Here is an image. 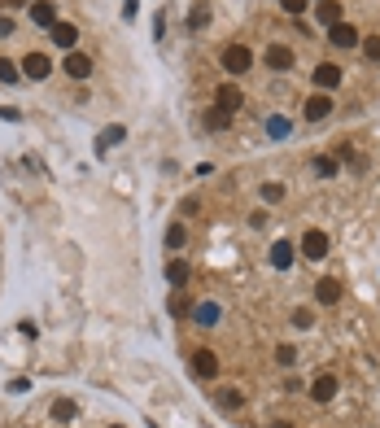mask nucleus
I'll list each match as a JSON object with an SVG mask.
<instances>
[{
    "mask_svg": "<svg viewBox=\"0 0 380 428\" xmlns=\"http://www.w3.org/2000/svg\"><path fill=\"white\" fill-rule=\"evenodd\" d=\"M219 315H223L219 302H197L192 306V323H202V328H214V323H219Z\"/></svg>",
    "mask_w": 380,
    "mask_h": 428,
    "instance_id": "ddd939ff",
    "label": "nucleus"
},
{
    "mask_svg": "<svg viewBox=\"0 0 380 428\" xmlns=\"http://www.w3.org/2000/svg\"><path fill=\"white\" fill-rule=\"evenodd\" d=\"M262 201H284V184H262Z\"/></svg>",
    "mask_w": 380,
    "mask_h": 428,
    "instance_id": "c85d7f7f",
    "label": "nucleus"
},
{
    "mask_svg": "<svg viewBox=\"0 0 380 428\" xmlns=\"http://www.w3.org/2000/svg\"><path fill=\"white\" fill-rule=\"evenodd\" d=\"M363 57H367V61H380V36H363Z\"/></svg>",
    "mask_w": 380,
    "mask_h": 428,
    "instance_id": "b1692460",
    "label": "nucleus"
},
{
    "mask_svg": "<svg viewBox=\"0 0 380 428\" xmlns=\"http://www.w3.org/2000/svg\"><path fill=\"white\" fill-rule=\"evenodd\" d=\"M70 79H88L92 75V57L88 53H66V66H61Z\"/></svg>",
    "mask_w": 380,
    "mask_h": 428,
    "instance_id": "9b49d317",
    "label": "nucleus"
},
{
    "mask_svg": "<svg viewBox=\"0 0 380 428\" xmlns=\"http://www.w3.org/2000/svg\"><path fill=\"white\" fill-rule=\"evenodd\" d=\"M192 376L214 381V376H219V354L214 350H192Z\"/></svg>",
    "mask_w": 380,
    "mask_h": 428,
    "instance_id": "39448f33",
    "label": "nucleus"
},
{
    "mask_svg": "<svg viewBox=\"0 0 380 428\" xmlns=\"http://www.w3.org/2000/svg\"><path fill=\"white\" fill-rule=\"evenodd\" d=\"M315 171H319V175H337V162H333V158H319Z\"/></svg>",
    "mask_w": 380,
    "mask_h": 428,
    "instance_id": "473e14b6",
    "label": "nucleus"
},
{
    "mask_svg": "<svg viewBox=\"0 0 380 428\" xmlns=\"http://www.w3.org/2000/svg\"><path fill=\"white\" fill-rule=\"evenodd\" d=\"M0 119H5V123H22V109H13V105H0Z\"/></svg>",
    "mask_w": 380,
    "mask_h": 428,
    "instance_id": "2f4dec72",
    "label": "nucleus"
},
{
    "mask_svg": "<svg viewBox=\"0 0 380 428\" xmlns=\"http://www.w3.org/2000/svg\"><path fill=\"white\" fill-rule=\"evenodd\" d=\"M315 18H319L324 26H337V22H345V13H341L337 0H319V5H315Z\"/></svg>",
    "mask_w": 380,
    "mask_h": 428,
    "instance_id": "4468645a",
    "label": "nucleus"
},
{
    "mask_svg": "<svg viewBox=\"0 0 380 428\" xmlns=\"http://www.w3.org/2000/svg\"><path fill=\"white\" fill-rule=\"evenodd\" d=\"M171 310H175V315H184V310H188V315H192V306L184 298H171Z\"/></svg>",
    "mask_w": 380,
    "mask_h": 428,
    "instance_id": "72a5a7b5",
    "label": "nucleus"
},
{
    "mask_svg": "<svg viewBox=\"0 0 380 428\" xmlns=\"http://www.w3.org/2000/svg\"><path fill=\"white\" fill-rule=\"evenodd\" d=\"M284 5V13H293V18H302V13L310 9V0H280Z\"/></svg>",
    "mask_w": 380,
    "mask_h": 428,
    "instance_id": "cd10ccee",
    "label": "nucleus"
},
{
    "mask_svg": "<svg viewBox=\"0 0 380 428\" xmlns=\"http://www.w3.org/2000/svg\"><path fill=\"white\" fill-rule=\"evenodd\" d=\"M219 406H223V411H241V406H245V393H241V389H223V393H219Z\"/></svg>",
    "mask_w": 380,
    "mask_h": 428,
    "instance_id": "412c9836",
    "label": "nucleus"
},
{
    "mask_svg": "<svg viewBox=\"0 0 380 428\" xmlns=\"http://www.w3.org/2000/svg\"><path fill=\"white\" fill-rule=\"evenodd\" d=\"M53 420H75V402L57 398V402H53Z\"/></svg>",
    "mask_w": 380,
    "mask_h": 428,
    "instance_id": "bb28decb",
    "label": "nucleus"
},
{
    "mask_svg": "<svg viewBox=\"0 0 380 428\" xmlns=\"http://www.w3.org/2000/svg\"><path fill=\"white\" fill-rule=\"evenodd\" d=\"M123 136H127V127H123V123H114V127H105L101 136H96V153H105V149H114V144H119Z\"/></svg>",
    "mask_w": 380,
    "mask_h": 428,
    "instance_id": "aec40b11",
    "label": "nucleus"
},
{
    "mask_svg": "<svg viewBox=\"0 0 380 428\" xmlns=\"http://www.w3.org/2000/svg\"><path fill=\"white\" fill-rule=\"evenodd\" d=\"M136 9H140V0H123V18H136Z\"/></svg>",
    "mask_w": 380,
    "mask_h": 428,
    "instance_id": "f704fd0d",
    "label": "nucleus"
},
{
    "mask_svg": "<svg viewBox=\"0 0 380 428\" xmlns=\"http://www.w3.org/2000/svg\"><path fill=\"white\" fill-rule=\"evenodd\" d=\"M267 66H271V70H289V66H293V48L289 44H271L267 48Z\"/></svg>",
    "mask_w": 380,
    "mask_h": 428,
    "instance_id": "2eb2a0df",
    "label": "nucleus"
},
{
    "mask_svg": "<svg viewBox=\"0 0 380 428\" xmlns=\"http://www.w3.org/2000/svg\"><path fill=\"white\" fill-rule=\"evenodd\" d=\"M184 245V223H171L167 227V250H179Z\"/></svg>",
    "mask_w": 380,
    "mask_h": 428,
    "instance_id": "a878e982",
    "label": "nucleus"
},
{
    "mask_svg": "<svg viewBox=\"0 0 380 428\" xmlns=\"http://www.w3.org/2000/svg\"><path fill=\"white\" fill-rule=\"evenodd\" d=\"M188 275H192V267H188L184 258H171V262H167V284H171V289H184Z\"/></svg>",
    "mask_w": 380,
    "mask_h": 428,
    "instance_id": "f8f14e48",
    "label": "nucleus"
},
{
    "mask_svg": "<svg viewBox=\"0 0 380 428\" xmlns=\"http://www.w3.org/2000/svg\"><path fill=\"white\" fill-rule=\"evenodd\" d=\"M22 75H31V79H48V75H53V61H48L44 53H26V57H22Z\"/></svg>",
    "mask_w": 380,
    "mask_h": 428,
    "instance_id": "9d476101",
    "label": "nucleus"
},
{
    "mask_svg": "<svg viewBox=\"0 0 380 428\" xmlns=\"http://www.w3.org/2000/svg\"><path fill=\"white\" fill-rule=\"evenodd\" d=\"M293 323H297V328H310L315 319H310V310H306V306H297V310H293Z\"/></svg>",
    "mask_w": 380,
    "mask_h": 428,
    "instance_id": "7c9ffc66",
    "label": "nucleus"
},
{
    "mask_svg": "<svg viewBox=\"0 0 380 428\" xmlns=\"http://www.w3.org/2000/svg\"><path fill=\"white\" fill-rule=\"evenodd\" d=\"M22 79V66H13V61H0V84H18Z\"/></svg>",
    "mask_w": 380,
    "mask_h": 428,
    "instance_id": "393cba45",
    "label": "nucleus"
},
{
    "mask_svg": "<svg viewBox=\"0 0 380 428\" xmlns=\"http://www.w3.org/2000/svg\"><path fill=\"white\" fill-rule=\"evenodd\" d=\"M310 398H315V402H333L337 398V376H319V381L310 385Z\"/></svg>",
    "mask_w": 380,
    "mask_h": 428,
    "instance_id": "f3484780",
    "label": "nucleus"
},
{
    "mask_svg": "<svg viewBox=\"0 0 380 428\" xmlns=\"http://www.w3.org/2000/svg\"><path fill=\"white\" fill-rule=\"evenodd\" d=\"M271 267H275V271H289V267H293V245H289V240H275V245H271Z\"/></svg>",
    "mask_w": 380,
    "mask_h": 428,
    "instance_id": "a211bd4d",
    "label": "nucleus"
},
{
    "mask_svg": "<svg viewBox=\"0 0 380 428\" xmlns=\"http://www.w3.org/2000/svg\"><path fill=\"white\" fill-rule=\"evenodd\" d=\"M219 61H223V70H227V75H250V66H254V53H250V48H245V44H227Z\"/></svg>",
    "mask_w": 380,
    "mask_h": 428,
    "instance_id": "f257e3e1",
    "label": "nucleus"
},
{
    "mask_svg": "<svg viewBox=\"0 0 380 428\" xmlns=\"http://www.w3.org/2000/svg\"><path fill=\"white\" fill-rule=\"evenodd\" d=\"M227 123H232V114H227V109H219V105H214V109L206 114V127H210V131H223Z\"/></svg>",
    "mask_w": 380,
    "mask_h": 428,
    "instance_id": "4be33fe9",
    "label": "nucleus"
},
{
    "mask_svg": "<svg viewBox=\"0 0 380 428\" xmlns=\"http://www.w3.org/2000/svg\"><path fill=\"white\" fill-rule=\"evenodd\" d=\"M289 127H293V123H289V119H280V114H271V119H267V131H271L275 140H284V136H289Z\"/></svg>",
    "mask_w": 380,
    "mask_h": 428,
    "instance_id": "5701e85b",
    "label": "nucleus"
},
{
    "mask_svg": "<svg viewBox=\"0 0 380 428\" xmlns=\"http://www.w3.org/2000/svg\"><path fill=\"white\" fill-rule=\"evenodd\" d=\"M109 428H123V424H109Z\"/></svg>",
    "mask_w": 380,
    "mask_h": 428,
    "instance_id": "4c0bfd02",
    "label": "nucleus"
},
{
    "mask_svg": "<svg viewBox=\"0 0 380 428\" xmlns=\"http://www.w3.org/2000/svg\"><path fill=\"white\" fill-rule=\"evenodd\" d=\"M48 40H53L57 48H66V53H75V44H79V26H75V22H57L53 31H48Z\"/></svg>",
    "mask_w": 380,
    "mask_h": 428,
    "instance_id": "423d86ee",
    "label": "nucleus"
},
{
    "mask_svg": "<svg viewBox=\"0 0 380 428\" xmlns=\"http://www.w3.org/2000/svg\"><path fill=\"white\" fill-rule=\"evenodd\" d=\"M315 302L319 306H337L341 302V284H337V280H319V284H315Z\"/></svg>",
    "mask_w": 380,
    "mask_h": 428,
    "instance_id": "dca6fc26",
    "label": "nucleus"
},
{
    "mask_svg": "<svg viewBox=\"0 0 380 428\" xmlns=\"http://www.w3.org/2000/svg\"><path fill=\"white\" fill-rule=\"evenodd\" d=\"M13 5H22V0H13Z\"/></svg>",
    "mask_w": 380,
    "mask_h": 428,
    "instance_id": "58836bf2",
    "label": "nucleus"
},
{
    "mask_svg": "<svg viewBox=\"0 0 380 428\" xmlns=\"http://www.w3.org/2000/svg\"><path fill=\"white\" fill-rule=\"evenodd\" d=\"M302 114H306V123H324L328 119V114H333V96H310V101L302 105Z\"/></svg>",
    "mask_w": 380,
    "mask_h": 428,
    "instance_id": "0eeeda50",
    "label": "nucleus"
},
{
    "mask_svg": "<svg viewBox=\"0 0 380 428\" xmlns=\"http://www.w3.org/2000/svg\"><path fill=\"white\" fill-rule=\"evenodd\" d=\"M341 66L337 61H324V66H315V84L324 88V92H333V88H341Z\"/></svg>",
    "mask_w": 380,
    "mask_h": 428,
    "instance_id": "1a4fd4ad",
    "label": "nucleus"
},
{
    "mask_svg": "<svg viewBox=\"0 0 380 428\" xmlns=\"http://www.w3.org/2000/svg\"><path fill=\"white\" fill-rule=\"evenodd\" d=\"M328 44H333V48H358V44H363V36H358V26L337 22V26H328Z\"/></svg>",
    "mask_w": 380,
    "mask_h": 428,
    "instance_id": "20e7f679",
    "label": "nucleus"
},
{
    "mask_svg": "<svg viewBox=\"0 0 380 428\" xmlns=\"http://www.w3.org/2000/svg\"><path fill=\"white\" fill-rule=\"evenodd\" d=\"M214 105H219V109H227V114H236V109L245 105V92H241V84H232V79H227V84H219V88H214Z\"/></svg>",
    "mask_w": 380,
    "mask_h": 428,
    "instance_id": "7ed1b4c3",
    "label": "nucleus"
},
{
    "mask_svg": "<svg viewBox=\"0 0 380 428\" xmlns=\"http://www.w3.org/2000/svg\"><path fill=\"white\" fill-rule=\"evenodd\" d=\"M31 9V22L44 26V31H53L57 26V5H48V0H36V5H26Z\"/></svg>",
    "mask_w": 380,
    "mask_h": 428,
    "instance_id": "6e6552de",
    "label": "nucleus"
},
{
    "mask_svg": "<svg viewBox=\"0 0 380 428\" xmlns=\"http://www.w3.org/2000/svg\"><path fill=\"white\" fill-rule=\"evenodd\" d=\"M275 358H280V367H293V363H297V350H293V345H280Z\"/></svg>",
    "mask_w": 380,
    "mask_h": 428,
    "instance_id": "c756f323",
    "label": "nucleus"
},
{
    "mask_svg": "<svg viewBox=\"0 0 380 428\" xmlns=\"http://www.w3.org/2000/svg\"><path fill=\"white\" fill-rule=\"evenodd\" d=\"M210 18H214L210 5H206V0H197V5L188 9V31H206V26H210Z\"/></svg>",
    "mask_w": 380,
    "mask_h": 428,
    "instance_id": "6ab92c4d",
    "label": "nucleus"
},
{
    "mask_svg": "<svg viewBox=\"0 0 380 428\" xmlns=\"http://www.w3.org/2000/svg\"><path fill=\"white\" fill-rule=\"evenodd\" d=\"M297 254L310 258V262H319V258L328 254V232H319V227H306V236H302V245H297Z\"/></svg>",
    "mask_w": 380,
    "mask_h": 428,
    "instance_id": "f03ea898",
    "label": "nucleus"
},
{
    "mask_svg": "<svg viewBox=\"0 0 380 428\" xmlns=\"http://www.w3.org/2000/svg\"><path fill=\"white\" fill-rule=\"evenodd\" d=\"M271 428H293V424H284V420H275V424H271Z\"/></svg>",
    "mask_w": 380,
    "mask_h": 428,
    "instance_id": "e433bc0d",
    "label": "nucleus"
},
{
    "mask_svg": "<svg viewBox=\"0 0 380 428\" xmlns=\"http://www.w3.org/2000/svg\"><path fill=\"white\" fill-rule=\"evenodd\" d=\"M31 389V381H22V376H18V381H9V393H26Z\"/></svg>",
    "mask_w": 380,
    "mask_h": 428,
    "instance_id": "c9c22d12",
    "label": "nucleus"
}]
</instances>
